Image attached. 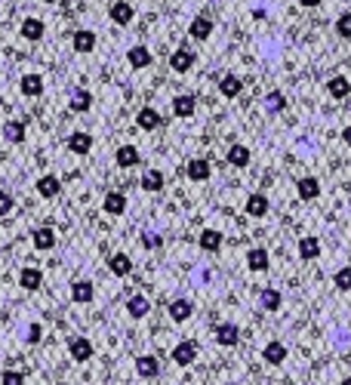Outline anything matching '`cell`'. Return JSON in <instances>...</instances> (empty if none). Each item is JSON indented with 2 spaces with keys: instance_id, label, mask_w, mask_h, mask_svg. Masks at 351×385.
<instances>
[{
  "instance_id": "cell-1",
  "label": "cell",
  "mask_w": 351,
  "mask_h": 385,
  "mask_svg": "<svg viewBox=\"0 0 351 385\" xmlns=\"http://www.w3.org/2000/svg\"><path fill=\"white\" fill-rule=\"evenodd\" d=\"M197 62V52L191 50V46H179V50L170 52V68L176 71V75H188L191 68H194Z\"/></svg>"
},
{
  "instance_id": "cell-2",
  "label": "cell",
  "mask_w": 351,
  "mask_h": 385,
  "mask_svg": "<svg viewBox=\"0 0 351 385\" xmlns=\"http://www.w3.org/2000/svg\"><path fill=\"white\" fill-rule=\"evenodd\" d=\"M197 351H201V348H197L194 339H182L173 348V355H170V357H173V364H179V367H191V364L197 361Z\"/></svg>"
},
{
  "instance_id": "cell-3",
  "label": "cell",
  "mask_w": 351,
  "mask_h": 385,
  "mask_svg": "<svg viewBox=\"0 0 351 385\" xmlns=\"http://www.w3.org/2000/svg\"><path fill=\"white\" fill-rule=\"evenodd\" d=\"M213 339L219 342L222 348H231V345L241 342V327H237V324H231V321H225V324H219V327L213 330Z\"/></svg>"
},
{
  "instance_id": "cell-4",
  "label": "cell",
  "mask_w": 351,
  "mask_h": 385,
  "mask_svg": "<svg viewBox=\"0 0 351 385\" xmlns=\"http://www.w3.org/2000/svg\"><path fill=\"white\" fill-rule=\"evenodd\" d=\"M108 19L123 28V25H130L132 19H136V10H132V3H127V0H114L108 10Z\"/></svg>"
},
{
  "instance_id": "cell-5",
  "label": "cell",
  "mask_w": 351,
  "mask_h": 385,
  "mask_svg": "<svg viewBox=\"0 0 351 385\" xmlns=\"http://www.w3.org/2000/svg\"><path fill=\"white\" fill-rule=\"evenodd\" d=\"M262 361H265V364H271V367H281V364L287 361V345H283L281 339L265 342V348H262Z\"/></svg>"
},
{
  "instance_id": "cell-6",
  "label": "cell",
  "mask_w": 351,
  "mask_h": 385,
  "mask_svg": "<svg viewBox=\"0 0 351 385\" xmlns=\"http://www.w3.org/2000/svg\"><path fill=\"white\" fill-rule=\"evenodd\" d=\"M327 92H330V99H336V102H345V99L351 96V81L345 75H333L327 81Z\"/></svg>"
},
{
  "instance_id": "cell-7",
  "label": "cell",
  "mask_w": 351,
  "mask_h": 385,
  "mask_svg": "<svg viewBox=\"0 0 351 385\" xmlns=\"http://www.w3.org/2000/svg\"><path fill=\"white\" fill-rule=\"evenodd\" d=\"M194 111H197V99L191 96V92H179V96H173V115L176 117H194Z\"/></svg>"
},
{
  "instance_id": "cell-8",
  "label": "cell",
  "mask_w": 351,
  "mask_h": 385,
  "mask_svg": "<svg viewBox=\"0 0 351 385\" xmlns=\"http://www.w3.org/2000/svg\"><path fill=\"white\" fill-rule=\"evenodd\" d=\"M197 244H201L203 253H219L222 244H225V237H222L219 228H203L201 237H197Z\"/></svg>"
},
{
  "instance_id": "cell-9",
  "label": "cell",
  "mask_w": 351,
  "mask_h": 385,
  "mask_svg": "<svg viewBox=\"0 0 351 385\" xmlns=\"http://www.w3.org/2000/svg\"><path fill=\"white\" fill-rule=\"evenodd\" d=\"M213 167H210V161H203V157H194V161L185 164V176L191 179V182H207Z\"/></svg>"
},
{
  "instance_id": "cell-10",
  "label": "cell",
  "mask_w": 351,
  "mask_h": 385,
  "mask_svg": "<svg viewBox=\"0 0 351 385\" xmlns=\"http://www.w3.org/2000/svg\"><path fill=\"white\" fill-rule=\"evenodd\" d=\"M31 244H34V250H41V253H46V250L56 247V231L50 228V225H41V228L31 231Z\"/></svg>"
},
{
  "instance_id": "cell-11",
  "label": "cell",
  "mask_w": 351,
  "mask_h": 385,
  "mask_svg": "<svg viewBox=\"0 0 351 385\" xmlns=\"http://www.w3.org/2000/svg\"><path fill=\"white\" fill-rule=\"evenodd\" d=\"M250 148L247 145H241V142H234L228 148V155H225V161H228V167H234V170H243V167H250Z\"/></svg>"
},
{
  "instance_id": "cell-12",
  "label": "cell",
  "mask_w": 351,
  "mask_h": 385,
  "mask_svg": "<svg viewBox=\"0 0 351 385\" xmlns=\"http://www.w3.org/2000/svg\"><path fill=\"white\" fill-rule=\"evenodd\" d=\"M102 207H105L108 216H123L127 213V195H123V191H108L105 201H102Z\"/></svg>"
},
{
  "instance_id": "cell-13",
  "label": "cell",
  "mask_w": 351,
  "mask_h": 385,
  "mask_svg": "<svg viewBox=\"0 0 351 385\" xmlns=\"http://www.w3.org/2000/svg\"><path fill=\"white\" fill-rule=\"evenodd\" d=\"M43 284V271L34 268V265H25L22 271H19V287L22 290H41Z\"/></svg>"
},
{
  "instance_id": "cell-14",
  "label": "cell",
  "mask_w": 351,
  "mask_h": 385,
  "mask_svg": "<svg viewBox=\"0 0 351 385\" xmlns=\"http://www.w3.org/2000/svg\"><path fill=\"white\" fill-rule=\"evenodd\" d=\"M68 151L71 155H90L92 151V136L90 132H83V130H77V132H71L68 136Z\"/></svg>"
},
{
  "instance_id": "cell-15",
  "label": "cell",
  "mask_w": 351,
  "mask_h": 385,
  "mask_svg": "<svg viewBox=\"0 0 351 385\" xmlns=\"http://www.w3.org/2000/svg\"><path fill=\"white\" fill-rule=\"evenodd\" d=\"M90 105H92V92L83 90V86H74L68 96V108L77 111V115H83V111H90Z\"/></svg>"
},
{
  "instance_id": "cell-16",
  "label": "cell",
  "mask_w": 351,
  "mask_h": 385,
  "mask_svg": "<svg viewBox=\"0 0 351 385\" xmlns=\"http://www.w3.org/2000/svg\"><path fill=\"white\" fill-rule=\"evenodd\" d=\"M188 34H191V41H207V37L213 34V19L194 16L191 19V25H188Z\"/></svg>"
},
{
  "instance_id": "cell-17",
  "label": "cell",
  "mask_w": 351,
  "mask_h": 385,
  "mask_svg": "<svg viewBox=\"0 0 351 385\" xmlns=\"http://www.w3.org/2000/svg\"><path fill=\"white\" fill-rule=\"evenodd\" d=\"M19 90H22V96H28V99H37V96H43V77L41 75H22V81H19Z\"/></svg>"
},
{
  "instance_id": "cell-18",
  "label": "cell",
  "mask_w": 351,
  "mask_h": 385,
  "mask_svg": "<svg viewBox=\"0 0 351 385\" xmlns=\"http://www.w3.org/2000/svg\"><path fill=\"white\" fill-rule=\"evenodd\" d=\"M114 161H117V167L121 170H132V167H139V148L136 145H121V148L114 151Z\"/></svg>"
},
{
  "instance_id": "cell-19",
  "label": "cell",
  "mask_w": 351,
  "mask_h": 385,
  "mask_svg": "<svg viewBox=\"0 0 351 385\" xmlns=\"http://www.w3.org/2000/svg\"><path fill=\"white\" fill-rule=\"evenodd\" d=\"M296 195H299L302 201H317V197H321V182H317L314 176H302L299 182H296Z\"/></svg>"
},
{
  "instance_id": "cell-20",
  "label": "cell",
  "mask_w": 351,
  "mask_h": 385,
  "mask_svg": "<svg viewBox=\"0 0 351 385\" xmlns=\"http://www.w3.org/2000/svg\"><path fill=\"white\" fill-rule=\"evenodd\" d=\"M71 46H74V52H92L96 50V31L90 28H81L71 34Z\"/></svg>"
},
{
  "instance_id": "cell-21",
  "label": "cell",
  "mask_w": 351,
  "mask_h": 385,
  "mask_svg": "<svg viewBox=\"0 0 351 385\" xmlns=\"http://www.w3.org/2000/svg\"><path fill=\"white\" fill-rule=\"evenodd\" d=\"M268 210H271V201L262 195V191H253V195L247 197V216L262 219V216H268Z\"/></svg>"
},
{
  "instance_id": "cell-22",
  "label": "cell",
  "mask_w": 351,
  "mask_h": 385,
  "mask_svg": "<svg viewBox=\"0 0 351 385\" xmlns=\"http://www.w3.org/2000/svg\"><path fill=\"white\" fill-rule=\"evenodd\" d=\"M136 373L142 376V379H154V376L161 373V361H157L154 355H142V357H136Z\"/></svg>"
},
{
  "instance_id": "cell-23",
  "label": "cell",
  "mask_w": 351,
  "mask_h": 385,
  "mask_svg": "<svg viewBox=\"0 0 351 385\" xmlns=\"http://www.w3.org/2000/svg\"><path fill=\"white\" fill-rule=\"evenodd\" d=\"M108 271L114 277H127V275H132V259L127 256V253H111L108 256Z\"/></svg>"
},
{
  "instance_id": "cell-24",
  "label": "cell",
  "mask_w": 351,
  "mask_h": 385,
  "mask_svg": "<svg viewBox=\"0 0 351 385\" xmlns=\"http://www.w3.org/2000/svg\"><path fill=\"white\" fill-rule=\"evenodd\" d=\"M127 62H130V68H148L151 65V50L145 43H136V46H130V52H127Z\"/></svg>"
},
{
  "instance_id": "cell-25",
  "label": "cell",
  "mask_w": 351,
  "mask_h": 385,
  "mask_svg": "<svg viewBox=\"0 0 351 385\" xmlns=\"http://www.w3.org/2000/svg\"><path fill=\"white\" fill-rule=\"evenodd\" d=\"M37 195L41 197H46V201H50V197H56L59 191H62V182H59V176H52V172H46V176H41L37 179Z\"/></svg>"
},
{
  "instance_id": "cell-26",
  "label": "cell",
  "mask_w": 351,
  "mask_h": 385,
  "mask_svg": "<svg viewBox=\"0 0 351 385\" xmlns=\"http://www.w3.org/2000/svg\"><path fill=\"white\" fill-rule=\"evenodd\" d=\"M151 311V302H148V296H142V293H132L130 299H127V315L130 317H136V321H142L145 315Z\"/></svg>"
},
{
  "instance_id": "cell-27",
  "label": "cell",
  "mask_w": 351,
  "mask_h": 385,
  "mask_svg": "<svg viewBox=\"0 0 351 385\" xmlns=\"http://www.w3.org/2000/svg\"><path fill=\"white\" fill-rule=\"evenodd\" d=\"M136 124H139V130H145V132H151V130H157L163 124V117H161V111L157 108H142L136 115Z\"/></svg>"
},
{
  "instance_id": "cell-28",
  "label": "cell",
  "mask_w": 351,
  "mask_h": 385,
  "mask_svg": "<svg viewBox=\"0 0 351 385\" xmlns=\"http://www.w3.org/2000/svg\"><path fill=\"white\" fill-rule=\"evenodd\" d=\"M71 299L77 305H87V302L96 299V287H92L90 281H74L71 284Z\"/></svg>"
},
{
  "instance_id": "cell-29",
  "label": "cell",
  "mask_w": 351,
  "mask_h": 385,
  "mask_svg": "<svg viewBox=\"0 0 351 385\" xmlns=\"http://www.w3.org/2000/svg\"><path fill=\"white\" fill-rule=\"evenodd\" d=\"M68 351H71V357L74 361H90L92 357V342L90 339H83V336H74V339H68Z\"/></svg>"
},
{
  "instance_id": "cell-30",
  "label": "cell",
  "mask_w": 351,
  "mask_h": 385,
  "mask_svg": "<svg viewBox=\"0 0 351 385\" xmlns=\"http://www.w3.org/2000/svg\"><path fill=\"white\" fill-rule=\"evenodd\" d=\"M219 92L225 99H237L243 92V81L237 75H222L219 77Z\"/></svg>"
},
{
  "instance_id": "cell-31",
  "label": "cell",
  "mask_w": 351,
  "mask_h": 385,
  "mask_svg": "<svg viewBox=\"0 0 351 385\" xmlns=\"http://www.w3.org/2000/svg\"><path fill=\"white\" fill-rule=\"evenodd\" d=\"M268 265H271V256H268L265 247H253L247 253V268L250 271H268Z\"/></svg>"
},
{
  "instance_id": "cell-32",
  "label": "cell",
  "mask_w": 351,
  "mask_h": 385,
  "mask_svg": "<svg viewBox=\"0 0 351 385\" xmlns=\"http://www.w3.org/2000/svg\"><path fill=\"white\" fill-rule=\"evenodd\" d=\"M43 34H46L43 19H34V16L22 19V37H25V41H41Z\"/></svg>"
},
{
  "instance_id": "cell-33",
  "label": "cell",
  "mask_w": 351,
  "mask_h": 385,
  "mask_svg": "<svg viewBox=\"0 0 351 385\" xmlns=\"http://www.w3.org/2000/svg\"><path fill=\"white\" fill-rule=\"evenodd\" d=\"M191 315H194V305H191L188 299H173V302H170V317H173L176 324L188 321Z\"/></svg>"
},
{
  "instance_id": "cell-34",
  "label": "cell",
  "mask_w": 351,
  "mask_h": 385,
  "mask_svg": "<svg viewBox=\"0 0 351 385\" xmlns=\"http://www.w3.org/2000/svg\"><path fill=\"white\" fill-rule=\"evenodd\" d=\"M281 290H274V287H262L259 290V305H262V308L265 311H277V308H281Z\"/></svg>"
},
{
  "instance_id": "cell-35",
  "label": "cell",
  "mask_w": 351,
  "mask_h": 385,
  "mask_svg": "<svg viewBox=\"0 0 351 385\" xmlns=\"http://www.w3.org/2000/svg\"><path fill=\"white\" fill-rule=\"evenodd\" d=\"M330 345H333L336 351H348L351 348V330L333 327V330H330Z\"/></svg>"
},
{
  "instance_id": "cell-36",
  "label": "cell",
  "mask_w": 351,
  "mask_h": 385,
  "mask_svg": "<svg viewBox=\"0 0 351 385\" xmlns=\"http://www.w3.org/2000/svg\"><path fill=\"white\" fill-rule=\"evenodd\" d=\"M283 108H287V96H283V92H277V90L265 92V111H268V115H281Z\"/></svg>"
},
{
  "instance_id": "cell-37",
  "label": "cell",
  "mask_w": 351,
  "mask_h": 385,
  "mask_svg": "<svg viewBox=\"0 0 351 385\" xmlns=\"http://www.w3.org/2000/svg\"><path fill=\"white\" fill-rule=\"evenodd\" d=\"M163 188V172L161 170H145L142 172V191H161Z\"/></svg>"
},
{
  "instance_id": "cell-38",
  "label": "cell",
  "mask_w": 351,
  "mask_h": 385,
  "mask_svg": "<svg viewBox=\"0 0 351 385\" xmlns=\"http://www.w3.org/2000/svg\"><path fill=\"white\" fill-rule=\"evenodd\" d=\"M3 139H6V142H12V145H16V142H25V124H22V121H10V124L3 127Z\"/></svg>"
},
{
  "instance_id": "cell-39",
  "label": "cell",
  "mask_w": 351,
  "mask_h": 385,
  "mask_svg": "<svg viewBox=\"0 0 351 385\" xmlns=\"http://www.w3.org/2000/svg\"><path fill=\"white\" fill-rule=\"evenodd\" d=\"M299 256L302 259H317L321 256V241H317V237H302L299 241Z\"/></svg>"
},
{
  "instance_id": "cell-40",
  "label": "cell",
  "mask_w": 351,
  "mask_h": 385,
  "mask_svg": "<svg viewBox=\"0 0 351 385\" xmlns=\"http://www.w3.org/2000/svg\"><path fill=\"white\" fill-rule=\"evenodd\" d=\"M333 287L342 290V293H348L351 290V265H342V268H336L333 275Z\"/></svg>"
},
{
  "instance_id": "cell-41",
  "label": "cell",
  "mask_w": 351,
  "mask_h": 385,
  "mask_svg": "<svg viewBox=\"0 0 351 385\" xmlns=\"http://www.w3.org/2000/svg\"><path fill=\"white\" fill-rule=\"evenodd\" d=\"M336 34L345 37V41L351 37V12H342V16L336 19Z\"/></svg>"
},
{
  "instance_id": "cell-42",
  "label": "cell",
  "mask_w": 351,
  "mask_h": 385,
  "mask_svg": "<svg viewBox=\"0 0 351 385\" xmlns=\"http://www.w3.org/2000/svg\"><path fill=\"white\" fill-rule=\"evenodd\" d=\"M0 385H25V376L19 373V370H3V376H0Z\"/></svg>"
},
{
  "instance_id": "cell-43",
  "label": "cell",
  "mask_w": 351,
  "mask_h": 385,
  "mask_svg": "<svg viewBox=\"0 0 351 385\" xmlns=\"http://www.w3.org/2000/svg\"><path fill=\"white\" fill-rule=\"evenodd\" d=\"M161 235H157V231H145V235H142V247L145 250H157V247H161Z\"/></svg>"
},
{
  "instance_id": "cell-44",
  "label": "cell",
  "mask_w": 351,
  "mask_h": 385,
  "mask_svg": "<svg viewBox=\"0 0 351 385\" xmlns=\"http://www.w3.org/2000/svg\"><path fill=\"white\" fill-rule=\"evenodd\" d=\"M12 207H16V201H12L10 191H0V216H10Z\"/></svg>"
},
{
  "instance_id": "cell-45",
  "label": "cell",
  "mask_w": 351,
  "mask_h": 385,
  "mask_svg": "<svg viewBox=\"0 0 351 385\" xmlns=\"http://www.w3.org/2000/svg\"><path fill=\"white\" fill-rule=\"evenodd\" d=\"M25 342H28V345L41 342V324H31V327H28V339H25Z\"/></svg>"
},
{
  "instance_id": "cell-46",
  "label": "cell",
  "mask_w": 351,
  "mask_h": 385,
  "mask_svg": "<svg viewBox=\"0 0 351 385\" xmlns=\"http://www.w3.org/2000/svg\"><path fill=\"white\" fill-rule=\"evenodd\" d=\"M342 142H345V145H348V148H351V124H348V127H345V130H342Z\"/></svg>"
},
{
  "instance_id": "cell-47",
  "label": "cell",
  "mask_w": 351,
  "mask_h": 385,
  "mask_svg": "<svg viewBox=\"0 0 351 385\" xmlns=\"http://www.w3.org/2000/svg\"><path fill=\"white\" fill-rule=\"evenodd\" d=\"M302 6H305V10H314V6H321V0H299Z\"/></svg>"
},
{
  "instance_id": "cell-48",
  "label": "cell",
  "mask_w": 351,
  "mask_h": 385,
  "mask_svg": "<svg viewBox=\"0 0 351 385\" xmlns=\"http://www.w3.org/2000/svg\"><path fill=\"white\" fill-rule=\"evenodd\" d=\"M342 385H351V376H345V379H342Z\"/></svg>"
},
{
  "instance_id": "cell-49",
  "label": "cell",
  "mask_w": 351,
  "mask_h": 385,
  "mask_svg": "<svg viewBox=\"0 0 351 385\" xmlns=\"http://www.w3.org/2000/svg\"><path fill=\"white\" fill-rule=\"evenodd\" d=\"M41 3H56V0H41Z\"/></svg>"
}]
</instances>
